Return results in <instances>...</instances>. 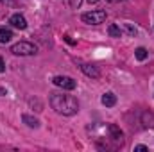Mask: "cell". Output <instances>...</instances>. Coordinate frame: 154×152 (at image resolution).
Wrapping results in <instances>:
<instances>
[{"mask_svg":"<svg viewBox=\"0 0 154 152\" xmlns=\"http://www.w3.org/2000/svg\"><path fill=\"white\" fill-rule=\"evenodd\" d=\"M50 106L56 113L72 116L79 111V102L74 95L68 93H50Z\"/></svg>","mask_w":154,"mask_h":152,"instance_id":"obj_1","label":"cell"},{"mask_svg":"<svg viewBox=\"0 0 154 152\" xmlns=\"http://www.w3.org/2000/svg\"><path fill=\"white\" fill-rule=\"evenodd\" d=\"M11 52L14 56H34L38 52V48H36V45H32L29 41H20L11 47Z\"/></svg>","mask_w":154,"mask_h":152,"instance_id":"obj_2","label":"cell"},{"mask_svg":"<svg viewBox=\"0 0 154 152\" xmlns=\"http://www.w3.org/2000/svg\"><path fill=\"white\" fill-rule=\"evenodd\" d=\"M106 16H108L106 11H90V13H84L81 16V20L88 25H99L106 20Z\"/></svg>","mask_w":154,"mask_h":152,"instance_id":"obj_3","label":"cell"},{"mask_svg":"<svg viewBox=\"0 0 154 152\" xmlns=\"http://www.w3.org/2000/svg\"><path fill=\"white\" fill-rule=\"evenodd\" d=\"M52 82L57 86V88H61V90H66V91H72V90H75L77 82L72 79V77H66V75H56L52 79Z\"/></svg>","mask_w":154,"mask_h":152,"instance_id":"obj_4","label":"cell"},{"mask_svg":"<svg viewBox=\"0 0 154 152\" xmlns=\"http://www.w3.org/2000/svg\"><path fill=\"white\" fill-rule=\"evenodd\" d=\"M9 23L13 25V27H16V29H20V31H23V29H27V20L22 16V14H13L11 18H9Z\"/></svg>","mask_w":154,"mask_h":152,"instance_id":"obj_5","label":"cell"},{"mask_svg":"<svg viewBox=\"0 0 154 152\" xmlns=\"http://www.w3.org/2000/svg\"><path fill=\"white\" fill-rule=\"evenodd\" d=\"M81 70H82L88 77H91V79H99V77H100V70H99L97 66H93V65L82 63V65H81Z\"/></svg>","mask_w":154,"mask_h":152,"instance_id":"obj_6","label":"cell"},{"mask_svg":"<svg viewBox=\"0 0 154 152\" xmlns=\"http://www.w3.org/2000/svg\"><path fill=\"white\" fill-rule=\"evenodd\" d=\"M11 39H13V31L7 29V27H2V25H0V43L5 45V43H9Z\"/></svg>","mask_w":154,"mask_h":152,"instance_id":"obj_7","label":"cell"},{"mask_svg":"<svg viewBox=\"0 0 154 152\" xmlns=\"http://www.w3.org/2000/svg\"><path fill=\"white\" fill-rule=\"evenodd\" d=\"M102 104H104L106 108H113L116 104L115 93H104V95H102Z\"/></svg>","mask_w":154,"mask_h":152,"instance_id":"obj_8","label":"cell"},{"mask_svg":"<svg viewBox=\"0 0 154 152\" xmlns=\"http://www.w3.org/2000/svg\"><path fill=\"white\" fill-rule=\"evenodd\" d=\"M108 34H109L111 38H120V36H122V31H120V27H118L116 23H111V25L108 27Z\"/></svg>","mask_w":154,"mask_h":152,"instance_id":"obj_9","label":"cell"},{"mask_svg":"<svg viewBox=\"0 0 154 152\" xmlns=\"http://www.w3.org/2000/svg\"><path fill=\"white\" fill-rule=\"evenodd\" d=\"M109 134H111V138L113 140H120L122 138V131H120V127H116L115 123H109Z\"/></svg>","mask_w":154,"mask_h":152,"instance_id":"obj_10","label":"cell"},{"mask_svg":"<svg viewBox=\"0 0 154 152\" xmlns=\"http://www.w3.org/2000/svg\"><path fill=\"white\" fill-rule=\"evenodd\" d=\"M22 120H23V122H25L29 127H34V129H38V127H39V122L36 120V118L29 116V114H23V116H22Z\"/></svg>","mask_w":154,"mask_h":152,"instance_id":"obj_11","label":"cell"},{"mask_svg":"<svg viewBox=\"0 0 154 152\" xmlns=\"http://www.w3.org/2000/svg\"><path fill=\"white\" fill-rule=\"evenodd\" d=\"M134 56H136V59H138V61H145V59H147V48H143V47L136 48Z\"/></svg>","mask_w":154,"mask_h":152,"instance_id":"obj_12","label":"cell"},{"mask_svg":"<svg viewBox=\"0 0 154 152\" xmlns=\"http://www.w3.org/2000/svg\"><path fill=\"white\" fill-rule=\"evenodd\" d=\"M124 27H125V31H127V34H129V36H136V32H138V31H136V27H133V25H131V23H127V22L124 23Z\"/></svg>","mask_w":154,"mask_h":152,"instance_id":"obj_13","label":"cell"},{"mask_svg":"<svg viewBox=\"0 0 154 152\" xmlns=\"http://www.w3.org/2000/svg\"><path fill=\"white\" fill-rule=\"evenodd\" d=\"M81 4H82V0H72V7H74V9H77Z\"/></svg>","mask_w":154,"mask_h":152,"instance_id":"obj_14","label":"cell"},{"mask_svg":"<svg viewBox=\"0 0 154 152\" xmlns=\"http://www.w3.org/2000/svg\"><path fill=\"white\" fill-rule=\"evenodd\" d=\"M5 72V63H4V59L0 57V74H4Z\"/></svg>","mask_w":154,"mask_h":152,"instance_id":"obj_15","label":"cell"},{"mask_svg":"<svg viewBox=\"0 0 154 152\" xmlns=\"http://www.w3.org/2000/svg\"><path fill=\"white\" fill-rule=\"evenodd\" d=\"M134 150H149V147H145V145H136Z\"/></svg>","mask_w":154,"mask_h":152,"instance_id":"obj_16","label":"cell"},{"mask_svg":"<svg viewBox=\"0 0 154 152\" xmlns=\"http://www.w3.org/2000/svg\"><path fill=\"white\" fill-rule=\"evenodd\" d=\"M2 4H5V5H14V0H0Z\"/></svg>","mask_w":154,"mask_h":152,"instance_id":"obj_17","label":"cell"},{"mask_svg":"<svg viewBox=\"0 0 154 152\" xmlns=\"http://www.w3.org/2000/svg\"><path fill=\"white\" fill-rule=\"evenodd\" d=\"M4 95H7V90H5V88H2V86H0V97H4Z\"/></svg>","mask_w":154,"mask_h":152,"instance_id":"obj_18","label":"cell"},{"mask_svg":"<svg viewBox=\"0 0 154 152\" xmlns=\"http://www.w3.org/2000/svg\"><path fill=\"white\" fill-rule=\"evenodd\" d=\"M65 39H66V41H68L70 45H75V41H74V39L70 38V36H65Z\"/></svg>","mask_w":154,"mask_h":152,"instance_id":"obj_19","label":"cell"},{"mask_svg":"<svg viewBox=\"0 0 154 152\" xmlns=\"http://www.w3.org/2000/svg\"><path fill=\"white\" fill-rule=\"evenodd\" d=\"M99 0H88V4H97Z\"/></svg>","mask_w":154,"mask_h":152,"instance_id":"obj_20","label":"cell"},{"mask_svg":"<svg viewBox=\"0 0 154 152\" xmlns=\"http://www.w3.org/2000/svg\"><path fill=\"white\" fill-rule=\"evenodd\" d=\"M108 2H111V4H115V2H122V0H108Z\"/></svg>","mask_w":154,"mask_h":152,"instance_id":"obj_21","label":"cell"}]
</instances>
